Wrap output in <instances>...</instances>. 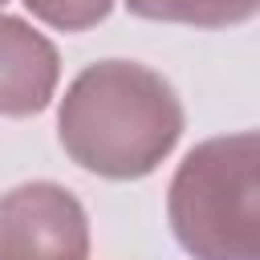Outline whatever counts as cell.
<instances>
[{
	"mask_svg": "<svg viewBox=\"0 0 260 260\" xmlns=\"http://www.w3.org/2000/svg\"><path fill=\"white\" fill-rule=\"evenodd\" d=\"M187 126L175 85L142 61L106 57L85 65L61 106L57 142L89 175L134 183L154 175Z\"/></svg>",
	"mask_w": 260,
	"mask_h": 260,
	"instance_id": "1",
	"label": "cell"
},
{
	"mask_svg": "<svg viewBox=\"0 0 260 260\" xmlns=\"http://www.w3.org/2000/svg\"><path fill=\"white\" fill-rule=\"evenodd\" d=\"M167 223L191 260H260V134L191 146L167 187Z\"/></svg>",
	"mask_w": 260,
	"mask_h": 260,
	"instance_id": "2",
	"label": "cell"
},
{
	"mask_svg": "<svg viewBox=\"0 0 260 260\" xmlns=\"http://www.w3.org/2000/svg\"><path fill=\"white\" fill-rule=\"evenodd\" d=\"M0 260H89L81 199L53 179H32L0 195Z\"/></svg>",
	"mask_w": 260,
	"mask_h": 260,
	"instance_id": "3",
	"label": "cell"
},
{
	"mask_svg": "<svg viewBox=\"0 0 260 260\" xmlns=\"http://www.w3.org/2000/svg\"><path fill=\"white\" fill-rule=\"evenodd\" d=\"M57 81V45L28 20L0 12V118H32L49 110Z\"/></svg>",
	"mask_w": 260,
	"mask_h": 260,
	"instance_id": "4",
	"label": "cell"
},
{
	"mask_svg": "<svg viewBox=\"0 0 260 260\" xmlns=\"http://www.w3.org/2000/svg\"><path fill=\"white\" fill-rule=\"evenodd\" d=\"M130 16L154 24H187V28H232L248 24L260 0H122Z\"/></svg>",
	"mask_w": 260,
	"mask_h": 260,
	"instance_id": "5",
	"label": "cell"
},
{
	"mask_svg": "<svg viewBox=\"0 0 260 260\" xmlns=\"http://www.w3.org/2000/svg\"><path fill=\"white\" fill-rule=\"evenodd\" d=\"M24 8L57 32H85L114 12V0H24Z\"/></svg>",
	"mask_w": 260,
	"mask_h": 260,
	"instance_id": "6",
	"label": "cell"
},
{
	"mask_svg": "<svg viewBox=\"0 0 260 260\" xmlns=\"http://www.w3.org/2000/svg\"><path fill=\"white\" fill-rule=\"evenodd\" d=\"M4 4H8V0H0V8H4Z\"/></svg>",
	"mask_w": 260,
	"mask_h": 260,
	"instance_id": "7",
	"label": "cell"
}]
</instances>
